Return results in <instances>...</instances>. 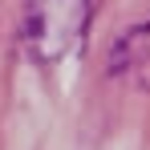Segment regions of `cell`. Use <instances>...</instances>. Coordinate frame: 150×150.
I'll list each match as a JSON object with an SVG mask.
<instances>
[{
    "mask_svg": "<svg viewBox=\"0 0 150 150\" xmlns=\"http://www.w3.org/2000/svg\"><path fill=\"white\" fill-rule=\"evenodd\" d=\"M114 69H122L138 89H150V25H138L122 37Z\"/></svg>",
    "mask_w": 150,
    "mask_h": 150,
    "instance_id": "cell-1",
    "label": "cell"
}]
</instances>
